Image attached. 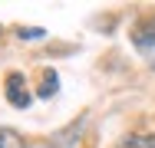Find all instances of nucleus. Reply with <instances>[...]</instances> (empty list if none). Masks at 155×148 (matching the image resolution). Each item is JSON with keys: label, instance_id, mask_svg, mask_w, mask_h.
<instances>
[{"label": "nucleus", "instance_id": "nucleus-1", "mask_svg": "<svg viewBox=\"0 0 155 148\" xmlns=\"http://www.w3.org/2000/svg\"><path fill=\"white\" fill-rule=\"evenodd\" d=\"M3 92H7V99H10V105H13V109H27V105L33 102L23 72H10V76H7V82H3Z\"/></svg>", "mask_w": 155, "mask_h": 148}, {"label": "nucleus", "instance_id": "nucleus-2", "mask_svg": "<svg viewBox=\"0 0 155 148\" xmlns=\"http://www.w3.org/2000/svg\"><path fill=\"white\" fill-rule=\"evenodd\" d=\"M132 43H135V50L155 66V30H139V33L132 36Z\"/></svg>", "mask_w": 155, "mask_h": 148}, {"label": "nucleus", "instance_id": "nucleus-3", "mask_svg": "<svg viewBox=\"0 0 155 148\" xmlns=\"http://www.w3.org/2000/svg\"><path fill=\"white\" fill-rule=\"evenodd\" d=\"M119 148H155V135H129L119 142Z\"/></svg>", "mask_w": 155, "mask_h": 148}, {"label": "nucleus", "instance_id": "nucleus-4", "mask_svg": "<svg viewBox=\"0 0 155 148\" xmlns=\"http://www.w3.org/2000/svg\"><path fill=\"white\" fill-rule=\"evenodd\" d=\"M0 148H27V145L13 128H0Z\"/></svg>", "mask_w": 155, "mask_h": 148}, {"label": "nucleus", "instance_id": "nucleus-5", "mask_svg": "<svg viewBox=\"0 0 155 148\" xmlns=\"http://www.w3.org/2000/svg\"><path fill=\"white\" fill-rule=\"evenodd\" d=\"M56 89H60V79H56V72H46V76H43V86H40V99H50V95H56Z\"/></svg>", "mask_w": 155, "mask_h": 148}, {"label": "nucleus", "instance_id": "nucleus-6", "mask_svg": "<svg viewBox=\"0 0 155 148\" xmlns=\"http://www.w3.org/2000/svg\"><path fill=\"white\" fill-rule=\"evenodd\" d=\"M17 36H20V40H43L46 33L36 30V27H20V30H17Z\"/></svg>", "mask_w": 155, "mask_h": 148}, {"label": "nucleus", "instance_id": "nucleus-7", "mask_svg": "<svg viewBox=\"0 0 155 148\" xmlns=\"http://www.w3.org/2000/svg\"><path fill=\"white\" fill-rule=\"evenodd\" d=\"M152 30H155V23H152Z\"/></svg>", "mask_w": 155, "mask_h": 148}]
</instances>
